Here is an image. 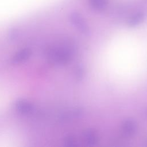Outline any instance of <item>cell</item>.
I'll return each mask as SVG.
<instances>
[{"label":"cell","mask_w":147,"mask_h":147,"mask_svg":"<svg viewBox=\"0 0 147 147\" xmlns=\"http://www.w3.org/2000/svg\"><path fill=\"white\" fill-rule=\"evenodd\" d=\"M91 6L96 9H103L107 3L106 0H90Z\"/></svg>","instance_id":"1"}]
</instances>
